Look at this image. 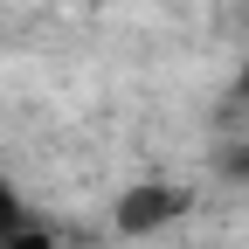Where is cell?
I'll return each mask as SVG.
<instances>
[{"mask_svg": "<svg viewBox=\"0 0 249 249\" xmlns=\"http://www.w3.org/2000/svg\"><path fill=\"white\" fill-rule=\"evenodd\" d=\"M187 208H194V194H187V187H166V180H139L132 194L118 201V235H160L166 222H180Z\"/></svg>", "mask_w": 249, "mask_h": 249, "instance_id": "1", "label": "cell"}, {"mask_svg": "<svg viewBox=\"0 0 249 249\" xmlns=\"http://www.w3.org/2000/svg\"><path fill=\"white\" fill-rule=\"evenodd\" d=\"M21 229H28V208H21V194H14V187L0 180V242H7V235H21Z\"/></svg>", "mask_w": 249, "mask_h": 249, "instance_id": "2", "label": "cell"}, {"mask_svg": "<svg viewBox=\"0 0 249 249\" xmlns=\"http://www.w3.org/2000/svg\"><path fill=\"white\" fill-rule=\"evenodd\" d=\"M0 249H55V235H42V229H35V222H28V229H21V235H7V242H0Z\"/></svg>", "mask_w": 249, "mask_h": 249, "instance_id": "3", "label": "cell"}, {"mask_svg": "<svg viewBox=\"0 0 249 249\" xmlns=\"http://www.w3.org/2000/svg\"><path fill=\"white\" fill-rule=\"evenodd\" d=\"M229 173H235V180L249 187V145H242V152H229Z\"/></svg>", "mask_w": 249, "mask_h": 249, "instance_id": "4", "label": "cell"}, {"mask_svg": "<svg viewBox=\"0 0 249 249\" xmlns=\"http://www.w3.org/2000/svg\"><path fill=\"white\" fill-rule=\"evenodd\" d=\"M235 97L249 104V55H242V70H235Z\"/></svg>", "mask_w": 249, "mask_h": 249, "instance_id": "5", "label": "cell"}]
</instances>
